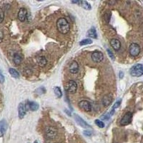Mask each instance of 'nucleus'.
Wrapping results in <instances>:
<instances>
[{"label":"nucleus","mask_w":143,"mask_h":143,"mask_svg":"<svg viewBox=\"0 0 143 143\" xmlns=\"http://www.w3.org/2000/svg\"><path fill=\"white\" fill-rule=\"evenodd\" d=\"M103 58H104V55L102 52L99 51H94L92 54V60L96 63L101 62L103 60Z\"/></svg>","instance_id":"7"},{"label":"nucleus","mask_w":143,"mask_h":143,"mask_svg":"<svg viewBox=\"0 0 143 143\" xmlns=\"http://www.w3.org/2000/svg\"><path fill=\"white\" fill-rule=\"evenodd\" d=\"M84 134L87 136H90L91 135H92V132H91V131H89V130H86V131L84 132Z\"/></svg>","instance_id":"30"},{"label":"nucleus","mask_w":143,"mask_h":143,"mask_svg":"<svg viewBox=\"0 0 143 143\" xmlns=\"http://www.w3.org/2000/svg\"><path fill=\"white\" fill-rule=\"evenodd\" d=\"M4 77L2 74V71L0 70V83H4Z\"/></svg>","instance_id":"29"},{"label":"nucleus","mask_w":143,"mask_h":143,"mask_svg":"<svg viewBox=\"0 0 143 143\" xmlns=\"http://www.w3.org/2000/svg\"><path fill=\"white\" fill-rule=\"evenodd\" d=\"M4 19V11L2 10V8H0V23H2L3 22Z\"/></svg>","instance_id":"25"},{"label":"nucleus","mask_w":143,"mask_h":143,"mask_svg":"<svg viewBox=\"0 0 143 143\" xmlns=\"http://www.w3.org/2000/svg\"><path fill=\"white\" fill-rule=\"evenodd\" d=\"M79 4L83 9H84L86 10H90L91 8H92L90 4L86 1H80V2H79Z\"/></svg>","instance_id":"19"},{"label":"nucleus","mask_w":143,"mask_h":143,"mask_svg":"<svg viewBox=\"0 0 143 143\" xmlns=\"http://www.w3.org/2000/svg\"><path fill=\"white\" fill-rule=\"evenodd\" d=\"M87 36L89 37L93 38V39H97V32L94 27H92L90 30L87 32Z\"/></svg>","instance_id":"18"},{"label":"nucleus","mask_w":143,"mask_h":143,"mask_svg":"<svg viewBox=\"0 0 143 143\" xmlns=\"http://www.w3.org/2000/svg\"><path fill=\"white\" fill-rule=\"evenodd\" d=\"M34 143H38V142H37V141H34Z\"/></svg>","instance_id":"33"},{"label":"nucleus","mask_w":143,"mask_h":143,"mask_svg":"<svg viewBox=\"0 0 143 143\" xmlns=\"http://www.w3.org/2000/svg\"><path fill=\"white\" fill-rule=\"evenodd\" d=\"M2 39H3V34H2V32H0V42L2 41Z\"/></svg>","instance_id":"31"},{"label":"nucleus","mask_w":143,"mask_h":143,"mask_svg":"<svg viewBox=\"0 0 143 143\" xmlns=\"http://www.w3.org/2000/svg\"><path fill=\"white\" fill-rule=\"evenodd\" d=\"M130 72L133 77H140L143 74V66L141 64H136L130 69Z\"/></svg>","instance_id":"3"},{"label":"nucleus","mask_w":143,"mask_h":143,"mask_svg":"<svg viewBox=\"0 0 143 143\" xmlns=\"http://www.w3.org/2000/svg\"><path fill=\"white\" fill-rule=\"evenodd\" d=\"M112 102V96L111 94H106L102 98V105L104 106H109Z\"/></svg>","instance_id":"13"},{"label":"nucleus","mask_w":143,"mask_h":143,"mask_svg":"<svg viewBox=\"0 0 143 143\" xmlns=\"http://www.w3.org/2000/svg\"><path fill=\"white\" fill-rule=\"evenodd\" d=\"M132 114L130 112H127L124 115L123 117L120 120V124L122 126H125L129 124L131 122H132Z\"/></svg>","instance_id":"6"},{"label":"nucleus","mask_w":143,"mask_h":143,"mask_svg":"<svg viewBox=\"0 0 143 143\" xmlns=\"http://www.w3.org/2000/svg\"><path fill=\"white\" fill-rule=\"evenodd\" d=\"M95 124L97 125L98 127L99 128H103L105 127V124H104V122H102L101 120H95Z\"/></svg>","instance_id":"24"},{"label":"nucleus","mask_w":143,"mask_h":143,"mask_svg":"<svg viewBox=\"0 0 143 143\" xmlns=\"http://www.w3.org/2000/svg\"><path fill=\"white\" fill-rule=\"evenodd\" d=\"M37 62L39 66L40 67H45L47 63V60L45 58V56H39L37 58Z\"/></svg>","instance_id":"17"},{"label":"nucleus","mask_w":143,"mask_h":143,"mask_svg":"<svg viewBox=\"0 0 143 143\" xmlns=\"http://www.w3.org/2000/svg\"><path fill=\"white\" fill-rule=\"evenodd\" d=\"M77 90V84L73 80L69 81L65 85V90L69 92V93H72V94L75 93Z\"/></svg>","instance_id":"5"},{"label":"nucleus","mask_w":143,"mask_h":143,"mask_svg":"<svg viewBox=\"0 0 143 143\" xmlns=\"http://www.w3.org/2000/svg\"><path fill=\"white\" fill-rule=\"evenodd\" d=\"M36 92H37L39 94H44L46 92V90L44 87H40V88H38L36 90Z\"/></svg>","instance_id":"26"},{"label":"nucleus","mask_w":143,"mask_h":143,"mask_svg":"<svg viewBox=\"0 0 143 143\" xmlns=\"http://www.w3.org/2000/svg\"><path fill=\"white\" fill-rule=\"evenodd\" d=\"M18 112H19V119H23L25 114H26V109H25V107L23 105L22 103H20L18 107Z\"/></svg>","instance_id":"16"},{"label":"nucleus","mask_w":143,"mask_h":143,"mask_svg":"<svg viewBox=\"0 0 143 143\" xmlns=\"http://www.w3.org/2000/svg\"><path fill=\"white\" fill-rule=\"evenodd\" d=\"M121 104V99L120 100H118V101H117V102L115 103V105H113V107L112 109H116V108H117V107H119V106Z\"/></svg>","instance_id":"28"},{"label":"nucleus","mask_w":143,"mask_h":143,"mask_svg":"<svg viewBox=\"0 0 143 143\" xmlns=\"http://www.w3.org/2000/svg\"><path fill=\"white\" fill-rule=\"evenodd\" d=\"M7 128V124L6 121L2 120L0 122V137L4 135V133L6 132Z\"/></svg>","instance_id":"15"},{"label":"nucleus","mask_w":143,"mask_h":143,"mask_svg":"<svg viewBox=\"0 0 143 143\" xmlns=\"http://www.w3.org/2000/svg\"><path fill=\"white\" fill-rule=\"evenodd\" d=\"M129 52H130V55L133 57L137 56L140 53V47L139 46V45H137L136 43H132L130 46Z\"/></svg>","instance_id":"4"},{"label":"nucleus","mask_w":143,"mask_h":143,"mask_svg":"<svg viewBox=\"0 0 143 143\" xmlns=\"http://www.w3.org/2000/svg\"><path fill=\"white\" fill-rule=\"evenodd\" d=\"M92 43V40H91L90 39H83L79 42V45L81 46L87 45H90Z\"/></svg>","instance_id":"23"},{"label":"nucleus","mask_w":143,"mask_h":143,"mask_svg":"<svg viewBox=\"0 0 143 143\" xmlns=\"http://www.w3.org/2000/svg\"><path fill=\"white\" fill-rule=\"evenodd\" d=\"M13 61L15 63V64L17 65H19L22 63V56L19 55V54H15L14 56H13Z\"/></svg>","instance_id":"20"},{"label":"nucleus","mask_w":143,"mask_h":143,"mask_svg":"<svg viewBox=\"0 0 143 143\" xmlns=\"http://www.w3.org/2000/svg\"><path fill=\"white\" fill-rule=\"evenodd\" d=\"M56 27H57L58 31L62 34H67L69 31V29H70L69 24L68 23L67 20L65 18H64V17L60 18L57 20V22H56Z\"/></svg>","instance_id":"1"},{"label":"nucleus","mask_w":143,"mask_h":143,"mask_svg":"<svg viewBox=\"0 0 143 143\" xmlns=\"http://www.w3.org/2000/svg\"><path fill=\"white\" fill-rule=\"evenodd\" d=\"M25 109L26 110H31V111H37L39 109V105L37 102H28L26 104Z\"/></svg>","instance_id":"9"},{"label":"nucleus","mask_w":143,"mask_h":143,"mask_svg":"<svg viewBox=\"0 0 143 143\" xmlns=\"http://www.w3.org/2000/svg\"><path fill=\"white\" fill-rule=\"evenodd\" d=\"M69 72L72 74H77L79 72V65L77 64V62L74 61L72 62V64L69 66Z\"/></svg>","instance_id":"14"},{"label":"nucleus","mask_w":143,"mask_h":143,"mask_svg":"<svg viewBox=\"0 0 143 143\" xmlns=\"http://www.w3.org/2000/svg\"><path fill=\"white\" fill-rule=\"evenodd\" d=\"M120 78H122V77H123V72H120Z\"/></svg>","instance_id":"32"},{"label":"nucleus","mask_w":143,"mask_h":143,"mask_svg":"<svg viewBox=\"0 0 143 143\" xmlns=\"http://www.w3.org/2000/svg\"><path fill=\"white\" fill-rule=\"evenodd\" d=\"M75 119L76 122H77V123L80 125L81 127H82L84 128H90V124H87V122H85V121L83 120L82 117H80L79 115H75Z\"/></svg>","instance_id":"8"},{"label":"nucleus","mask_w":143,"mask_h":143,"mask_svg":"<svg viewBox=\"0 0 143 143\" xmlns=\"http://www.w3.org/2000/svg\"><path fill=\"white\" fill-rule=\"evenodd\" d=\"M107 54H109V57L112 60H115V56H114V54H113V53L111 52V50H109V49H107Z\"/></svg>","instance_id":"27"},{"label":"nucleus","mask_w":143,"mask_h":143,"mask_svg":"<svg viewBox=\"0 0 143 143\" xmlns=\"http://www.w3.org/2000/svg\"><path fill=\"white\" fill-rule=\"evenodd\" d=\"M26 16H27V11L26 9L24 8H21L19 9V13H18V19L21 22H24L25 19H26Z\"/></svg>","instance_id":"11"},{"label":"nucleus","mask_w":143,"mask_h":143,"mask_svg":"<svg viewBox=\"0 0 143 143\" xmlns=\"http://www.w3.org/2000/svg\"><path fill=\"white\" fill-rule=\"evenodd\" d=\"M9 73H10L11 77H13L15 78H19V73L16 69H15L10 68L9 69Z\"/></svg>","instance_id":"21"},{"label":"nucleus","mask_w":143,"mask_h":143,"mask_svg":"<svg viewBox=\"0 0 143 143\" xmlns=\"http://www.w3.org/2000/svg\"><path fill=\"white\" fill-rule=\"evenodd\" d=\"M110 45L112 46V47L115 51H118L120 49L121 43L120 40H118L117 39H112L110 40Z\"/></svg>","instance_id":"12"},{"label":"nucleus","mask_w":143,"mask_h":143,"mask_svg":"<svg viewBox=\"0 0 143 143\" xmlns=\"http://www.w3.org/2000/svg\"><path fill=\"white\" fill-rule=\"evenodd\" d=\"M79 107L81 109H84V111L86 112H90L92 109V107H91L90 103L89 102H87L86 100H82L79 103Z\"/></svg>","instance_id":"10"},{"label":"nucleus","mask_w":143,"mask_h":143,"mask_svg":"<svg viewBox=\"0 0 143 143\" xmlns=\"http://www.w3.org/2000/svg\"><path fill=\"white\" fill-rule=\"evenodd\" d=\"M45 133L47 139H53L57 135V130L52 126H47L45 130Z\"/></svg>","instance_id":"2"},{"label":"nucleus","mask_w":143,"mask_h":143,"mask_svg":"<svg viewBox=\"0 0 143 143\" xmlns=\"http://www.w3.org/2000/svg\"><path fill=\"white\" fill-rule=\"evenodd\" d=\"M54 94H55V95H56L57 97H62V91H61L60 87H54Z\"/></svg>","instance_id":"22"}]
</instances>
